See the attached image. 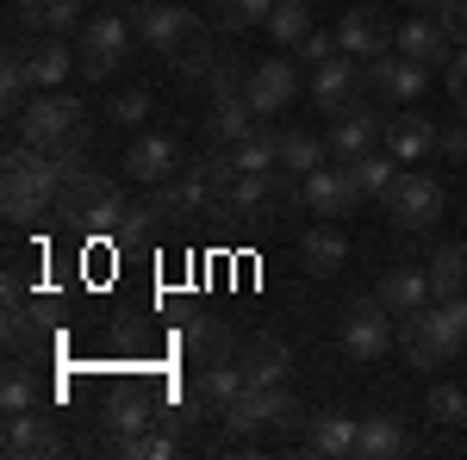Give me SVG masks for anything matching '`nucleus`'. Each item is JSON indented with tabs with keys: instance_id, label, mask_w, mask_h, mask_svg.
<instances>
[{
	"instance_id": "nucleus-32",
	"label": "nucleus",
	"mask_w": 467,
	"mask_h": 460,
	"mask_svg": "<svg viewBox=\"0 0 467 460\" xmlns=\"http://www.w3.org/2000/svg\"><path fill=\"white\" fill-rule=\"evenodd\" d=\"M262 32L275 37L281 50H299V37L312 32V0H275V13H268Z\"/></svg>"
},
{
	"instance_id": "nucleus-17",
	"label": "nucleus",
	"mask_w": 467,
	"mask_h": 460,
	"mask_svg": "<svg viewBox=\"0 0 467 460\" xmlns=\"http://www.w3.org/2000/svg\"><path fill=\"white\" fill-rule=\"evenodd\" d=\"M337 50L343 56H356V63H368V56H380V50H393V37H387V19L361 0V6H349L343 19H337Z\"/></svg>"
},
{
	"instance_id": "nucleus-19",
	"label": "nucleus",
	"mask_w": 467,
	"mask_h": 460,
	"mask_svg": "<svg viewBox=\"0 0 467 460\" xmlns=\"http://www.w3.org/2000/svg\"><path fill=\"white\" fill-rule=\"evenodd\" d=\"M442 138V125L436 118H418V112H405V118H387V149H393L399 162L411 169V162H424Z\"/></svg>"
},
{
	"instance_id": "nucleus-40",
	"label": "nucleus",
	"mask_w": 467,
	"mask_h": 460,
	"mask_svg": "<svg viewBox=\"0 0 467 460\" xmlns=\"http://www.w3.org/2000/svg\"><path fill=\"white\" fill-rule=\"evenodd\" d=\"M32 404H37L32 367H6V380H0V411H32Z\"/></svg>"
},
{
	"instance_id": "nucleus-18",
	"label": "nucleus",
	"mask_w": 467,
	"mask_h": 460,
	"mask_svg": "<svg viewBox=\"0 0 467 460\" xmlns=\"http://www.w3.org/2000/svg\"><path fill=\"white\" fill-rule=\"evenodd\" d=\"M299 261H306V274H318V281H330L343 261H349V237L324 218V224H312L306 230V243H299Z\"/></svg>"
},
{
	"instance_id": "nucleus-2",
	"label": "nucleus",
	"mask_w": 467,
	"mask_h": 460,
	"mask_svg": "<svg viewBox=\"0 0 467 460\" xmlns=\"http://www.w3.org/2000/svg\"><path fill=\"white\" fill-rule=\"evenodd\" d=\"M125 187L112 175H100V169H75L69 180H63V193H57V218L63 224H75V230H94V237H119V224H125Z\"/></svg>"
},
{
	"instance_id": "nucleus-43",
	"label": "nucleus",
	"mask_w": 467,
	"mask_h": 460,
	"mask_svg": "<svg viewBox=\"0 0 467 460\" xmlns=\"http://www.w3.org/2000/svg\"><path fill=\"white\" fill-rule=\"evenodd\" d=\"M330 56H337V32H318V26H312V32L299 37V63L318 69V63H330Z\"/></svg>"
},
{
	"instance_id": "nucleus-26",
	"label": "nucleus",
	"mask_w": 467,
	"mask_h": 460,
	"mask_svg": "<svg viewBox=\"0 0 467 460\" xmlns=\"http://www.w3.org/2000/svg\"><path fill=\"white\" fill-rule=\"evenodd\" d=\"M424 274H431V299L467 292V243H442L431 261H424Z\"/></svg>"
},
{
	"instance_id": "nucleus-27",
	"label": "nucleus",
	"mask_w": 467,
	"mask_h": 460,
	"mask_svg": "<svg viewBox=\"0 0 467 460\" xmlns=\"http://www.w3.org/2000/svg\"><path fill=\"white\" fill-rule=\"evenodd\" d=\"M19 19L44 37H63L81 26V0H19Z\"/></svg>"
},
{
	"instance_id": "nucleus-12",
	"label": "nucleus",
	"mask_w": 467,
	"mask_h": 460,
	"mask_svg": "<svg viewBox=\"0 0 467 460\" xmlns=\"http://www.w3.org/2000/svg\"><path fill=\"white\" fill-rule=\"evenodd\" d=\"M187 162H181V143L162 138V131H138L131 149H125V175L138 180V187H162V180H175Z\"/></svg>"
},
{
	"instance_id": "nucleus-28",
	"label": "nucleus",
	"mask_w": 467,
	"mask_h": 460,
	"mask_svg": "<svg viewBox=\"0 0 467 460\" xmlns=\"http://www.w3.org/2000/svg\"><path fill=\"white\" fill-rule=\"evenodd\" d=\"M324 162H330V138H318V131H281V169L287 175L306 180Z\"/></svg>"
},
{
	"instance_id": "nucleus-45",
	"label": "nucleus",
	"mask_w": 467,
	"mask_h": 460,
	"mask_svg": "<svg viewBox=\"0 0 467 460\" xmlns=\"http://www.w3.org/2000/svg\"><path fill=\"white\" fill-rule=\"evenodd\" d=\"M436 19H442V32L455 37V44H467V0H442V13H436Z\"/></svg>"
},
{
	"instance_id": "nucleus-38",
	"label": "nucleus",
	"mask_w": 467,
	"mask_h": 460,
	"mask_svg": "<svg viewBox=\"0 0 467 460\" xmlns=\"http://www.w3.org/2000/svg\"><path fill=\"white\" fill-rule=\"evenodd\" d=\"M424 417H431L436 429L467 424V392H462V386H431V398H424Z\"/></svg>"
},
{
	"instance_id": "nucleus-41",
	"label": "nucleus",
	"mask_w": 467,
	"mask_h": 460,
	"mask_svg": "<svg viewBox=\"0 0 467 460\" xmlns=\"http://www.w3.org/2000/svg\"><path fill=\"white\" fill-rule=\"evenodd\" d=\"M0 94H6V107H13V112L26 107V94H32V69H26V56H6V69H0Z\"/></svg>"
},
{
	"instance_id": "nucleus-15",
	"label": "nucleus",
	"mask_w": 467,
	"mask_h": 460,
	"mask_svg": "<svg viewBox=\"0 0 467 460\" xmlns=\"http://www.w3.org/2000/svg\"><path fill=\"white\" fill-rule=\"evenodd\" d=\"M293 100H299V69H293L287 56H268V63L250 69V107L262 118H281Z\"/></svg>"
},
{
	"instance_id": "nucleus-5",
	"label": "nucleus",
	"mask_w": 467,
	"mask_h": 460,
	"mask_svg": "<svg viewBox=\"0 0 467 460\" xmlns=\"http://www.w3.org/2000/svg\"><path fill=\"white\" fill-rule=\"evenodd\" d=\"M81 125H88V112H81V100H69V94H32V100L19 107V118H13L19 143H32V149H57V143L69 138V131H81Z\"/></svg>"
},
{
	"instance_id": "nucleus-47",
	"label": "nucleus",
	"mask_w": 467,
	"mask_h": 460,
	"mask_svg": "<svg viewBox=\"0 0 467 460\" xmlns=\"http://www.w3.org/2000/svg\"><path fill=\"white\" fill-rule=\"evenodd\" d=\"M107 6H125V0H107Z\"/></svg>"
},
{
	"instance_id": "nucleus-25",
	"label": "nucleus",
	"mask_w": 467,
	"mask_h": 460,
	"mask_svg": "<svg viewBox=\"0 0 467 460\" xmlns=\"http://www.w3.org/2000/svg\"><path fill=\"white\" fill-rule=\"evenodd\" d=\"M231 156H237V175H275L281 169V131L262 118L244 143H231Z\"/></svg>"
},
{
	"instance_id": "nucleus-22",
	"label": "nucleus",
	"mask_w": 467,
	"mask_h": 460,
	"mask_svg": "<svg viewBox=\"0 0 467 460\" xmlns=\"http://www.w3.org/2000/svg\"><path fill=\"white\" fill-rule=\"evenodd\" d=\"M237 361H244L250 386H287V373H293V349H287V342H275V336L250 342V349L237 354Z\"/></svg>"
},
{
	"instance_id": "nucleus-39",
	"label": "nucleus",
	"mask_w": 467,
	"mask_h": 460,
	"mask_svg": "<svg viewBox=\"0 0 467 460\" xmlns=\"http://www.w3.org/2000/svg\"><path fill=\"white\" fill-rule=\"evenodd\" d=\"M250 69L255 63H244V56H218V69H213V100H231V94H250Z\"/></svg>"
},
{
	"instance_id": "nucleus-33",
	"label": "nucleus",
	"mask_w": 467,
	"mask_h": 460,
	"mask_svg": "<svg viewBox=\"0 0 467 460\" xmlns=\"http://www.w3.org/2000/svg\"><path fill=\"white\" fill-rule=\"evenodd\" d=\"M268 13H275V0H213V19L224 32H255V26H268Z\"/></svg>"
},
{
	"instance_id": "nucleus-46",
	"label": "nucleus",
	"mask_w": 467,
	"mask_h": 460,
	"mask_svg": "<svg viewBox=\"0 0 467 460\" xmlns=\"http://www.w3.org/2000/svg\"><path fill=\"white\" fill-rule=\"evenodd\" d=\"M436 149H442V156H455V162H467V118H455V125H442V138H436Z\"/></svg>"
},
{
	"instance_id": "nucleus-44",
	"label": "nucleus",
	"mask_w": 467,
	"mask_h": 460,
	"mask_svg": "<svg viewBox=\"0 0 467 460\" xmlns=\"http://www.w3.org/2000/svg\"><path fill=\"white\" fill-rule=\"evenodd\" d=\"M442 81H449V94H455V107H462V118H467V44L455 50V63L442 69Z\"/></svg>"
},
{
	"instance_id": "nucleus-6",
	"label": "nucleus",
	"mask_w": 467,
	"mask_h": 460,
	"mask_svg": "<svg viewBox=\"0 0 467 460\" xmlns=\"http://www.w3.org/2000/svg\"><path fill=\"white\" fill-rule=\"evenodd\" d=\"M361 81H368V94H374V100L411 107V100H424L431 69H424V63H411L405 50H380V56H368V63H361Z\"/></svg>"
},
{
	"instance_id": "nucleus-9",
	"label": "nucleus",
	"mask_w": 467,
	"mask_h": 460,
	"mask_svg": "<svg viewBox=\"0 0 467 460\" xmlns=\"http://www.w3.org/2000/svg\"><path fill=\"white\" fill-rule=\"evenodd\" d=\"M387 212H393L399 230H424V224L442 218V187L418 169H399V180L387 187Z\"/></svg>"
},
{
	"instance_id": "nucleus-10",
	"label": "nucleus",
	"mask_w": 467,
	"mask_h": 460,
	"mask_svg": "<svg viewBox=\"0 0 467 460\" xmlns=\"http://www.w3.org/2000/svg\"><path fill=\"white\" fill-rule=\"evenodd\" d=\"M361 199H368V193H361V180H356L349 162H324V169L306 175V206H312L318 218H330V224H337V218H349Z\"/></svg>"
},
{
	"instance_id": "nucleus-34",
	"label": "nucleus",
	"mask_w": 467,
	"mask_h": 460,
	"mask_svg": "<svg viewBox=\"0 0 467 460\" xmlns=\"http://www.w3.org/2000/svg\"><path fill=\"white\" fill-rule=\"evenodd\" d=\"M349 169H356L361 193H380V199H387V187L399 180V169H405V162H399L393 149H368V156H361V162H349Z\"/></svg>"
},
{
	"instance_id": "nucleus-20",
	"label": "nucleus",
	"mask_w": 467,
	"mask_h": 460,
	"mask_svg": "<svg viewBox=\"0 0 467 460\" xmlns=\"http://www.w3.org/2000/svg\"><path fill=\"white\" fill-rule=\"evenodd\" d=\"M356 435H361V417H343V411H318L312 429H306V448L324 460H343L356 455Z\"/></svg>"
},
{
	"instance_id": "nucleus-13",
	"label": "nucleus",
	"mask_w": 467,
	"mask_h": 460,
	"mask_svg": "<svg viewBox=\"0 0 467 460\" xmlns=\"http://www.w3.org/2000/svg\"><path fill=\"white\" fill-rule=\"evenodd\" d=\"M0 448H6L13 460H44V455H63V435H57L50 417H44V404H32V411H6Z\"/></svg>"
},
{
	"instance_id": "nucleus-7",
	"label": "nucleus",
	"mask_w": 467,
	"mask_h": 460,
	"mask_svg": "<svg viewBox=\"0 0 467 460\" xmlns=\"http://www.w3.org/2000/svg\"><path fill=\"white\" fill-rule=\"evenodd\" d=\"M330 162H361L368 149H380L387 143V118H380V107L374 100H349V107L330 118Z\"/></svg>"
},
{
	"instance_id": "nucleus-24",
	"label": "nucleus",
	"mask_w": 467,
	"mask_h": 460,
	"mask_svg": "<svg viewBox=\"0 0 467 460\" xmlns=\"http://www.w3.org/2000/svg\"><path fill=\"white\" fill-rule=\"evenodd\" d=\"M262 125V112L250 107V94H231V100H213V118H206V138L213 143H244Z\"/></svg>"
},
{
	"instance_id": "nucleus-1",
	"label": "nucleus",
	"mask_w": 467,
	"mask_h": 460,
	"mask_svg": "<svg viewBox=\"0 0 467 460\" xmlns=\"http://www.w3.org/2000/svg\"><path fill=\"white\" fill-rule=\"evenodd\" d=\"M399 349H405L411 367H424V373H436L449 354H462L467 349V292H455V299H431L424 312L399 318Z\"/></svg>"
},
{
	"instance_id": "nucleus-30",
	"label": "nucleus",
	"mask_w": 467,
	"mask_h": 460,
	"mask_svg": "<svg viewBox=\"0 0 467 460\" xmlns=\"http://www.w3.org/2000/svg\"><path fill=\"white\" fill-rule=\"evenodd\" d=\"M26 69H32V87H57V81H69V75H81V63H75L69 44H37L32 56H26Z\"/></svg>"
},
{
	"instance_id": "nucleus-36",
	"label": "nucleus",
	"mask_w": 467,
	"mask_h": 460,
	"mask_svg": "<svg viewBox=\"0 0 467 460\" xmlns=\"http://www.w3.org/2000/svg\"><path fill=\"white\" fill-rule=\"evenodd\" d=\"M156 424V411H150V398H112V411H107V429L125 442V435H144V429Z\"/></svg>"
},
{
	"instance_id": "nucleus-35",
	"label": "nucleus",
	"mask_w": 467,
	"mask_h": 460,
	"mask_svg": "<svg viewBox=\"0 0 467 460\" xmlns=\"http://www.w3.org/2000/svg\"><path fill=\"white\" fill-rule=\"evenodd\" d=\"M218 56H224V50H213V44H206V37H193V44H187V50H175V56H169V69H175L181 81H213Z\"/></svg>"
},
{
	"instance_id": "nucleus-37",
	"label": "nucleus",
	"mask_w": 467,
	"mask_h": 460,
	"mask_svg": "<svg viewBox=\"0 0 467 460\" xmlns=\"http://www.w3.org/2000/svg\"><path fill=\"white\" fill-rule=\"evenodd\" d=\"M175 448H181L175 429H144V435H125V442H119V455H125V460H169Z\"/></svg>"
},
{
	"instance_id": "nucleus-23",
	"label": "nucleus",
	"mask_w": 467,
	"mask_h": 460,
	"mask_svg": "<svg viewBox=\"0 0 467 460\" xmlns=\"http://www.w3.org/2000/svg\"><path fill=\"white\" fill-rule=\"evenodd\" d=\"M244 392H250V373H244L237 354H224V361H206V367H200V398H206V404L224 411V404H237Z\"/></svg>"
},
{
	"instance_id": "nucleus-8",
	"label": "nucleus",
	"mask_w": 467,
	"mask_h": 460,
	"mask_svg": "<svg viewBox=\"0 0 467 460\" xmlns=\"http://www.w3.org/2000/svg\"><path fill=\"white\" fill-rule=\"evenodd\" d=\"M131 19H138V37H144L150 50H162V56H175V50H187L200 37V19L187 6H175V0H138Z\"/></svg>"
},
{
	"instance_id": "nucleus-11",
	"label": "nucleus",
	"mask_w": 467,
	"mask_h": 460,
	"mask_svg": "<svg viewBox=\"0 0 467 460\" xmlns=\"http://www.w3.org/2000/svg\"><path fill=\"white\" fill-rule=\"evenodd\" d=\"M299 411H293V392L287 386H250L237 404H224V429L231 435H255L262 424H281L287 429Z\"/></svg>"
},
{
	"instance_id": "nucleus-31",
	"label": "nucleus",
	"mask_w": 467,
	"mask_h": 460,
	"mask_svg": "<svg viewBox=\"0 0 467 460\" xmlns=\"http://www.w3.org/2000/svg\"><path fill=\"white\" fill-rule=\"evenodd\" d=\"M356 455L361 460H393V455H405V429H399V417H361Z\"/></svg>"
},
{
	"instance_id": "nucleus-42",
	"label": "nucleus",
	"mask_w": 467,
	"mask_h": 460,
	"mask_svg": "<svg viewBox=\"0 0 467 460\" xmlns=\"http://www.w3.org/2000/svg\"><path fill=\"white\" fill-rule=\"evenodd\" d=\"M107 118H112V125H138V118H150V94H144V87H131V94H112Z\"/></svg>"
},
{
	"instance_id": "nucleus-3",
	"label": "nucleus",
	"mask_w": 467,
	"mask_h": 460,
	"mask_svg": "<svg viewBox=\"0 0 467 460\" xmlns=\"http://www.w3.org/2000/svg\"><path fill=\"white\" fill-rule=\"evenodd\" d=\"M131 19L119 13V6H107L100 0V13H88L81 19V50H75V63H81V75L88 81H107V75L125 69V56H131Z\"/></svg>"
},
{
	"instance_id": "nucleus-16",
	"label": "nucleus",
	"mask_w": 467,
	"mask_h": 460,
	"mask_svg": "<svg viewBox=\"0 0 467 460\" xmlns=\"http://www.w3.org/2000/svg\"><path fill=\"white\" fill-rule=\"evenodd\" d=\"M393 50H405V56L424 63V69H449V63H455V37L442 32V19H431V13L405 19L393 32Z\"/></svg>"
},
{
	"instance_id": "nucleus-14",
	"label": "nucleus",
	"mask_w": 467,
	"mask_h": 460,
	"mask_svg": "<svg viewBox=\"0 0 467 460\" xmlns=\"http://www.w3.org/2000/svg\"><path fill=\"white\" fill-rule=\"evenodd\" d=\"M361 87H368V81H361V63H356V56H343V50H337L330 63L312 69V100H318L324 118H337L349 100H361Z\"/></svg>"
},
{
	"instance_id": "nucleus-21",
	"label": "nucleus",
	"mask_w": 467,
	"mask_h": 460,
	"mask_svg": "<svg viewBox=\"0 0 467 460\" xmlns=\"http://www.w3.org/2000/svg\"><path fill=\"white\" fill-rule=\"evenodd\" d=\"M374 292L387 299V312H393V318H411V312H424V305H431V274H424V268H393Z\"/></svg>"
},
{
	"instance_id": "nucleus-4",
	"label": "nucleus",
	"mask_w": 467,
	"mask_h": 460,
	"mask_svg": "<svg viewBox=\"0 0 467 460\" xmlns=\"http://www.w3.org/2000/svg\"><path fill=\"white\" fill-rule=\"evenodd\" d=\"M337 336H343V354H349V361H380V354L399 342V323H393V312H387L380 292H361V299H349Z\"/></svg>"
},
{
	"instance_id": "nucleus-29",
	"label": "nucleus",
	"mask_w": 467,
	"mask_h": 460,
	"mask_svg": "<svg viewBox=\"0 0 467 460\" xmlns=\"http://www.w3.org/2000/svg\"><path fill=\"white\" fill-rule=\"evenodd\" d=\"M181 342L206 367V361H224V354H231V330H224V318H187L181 323Z\"/></svg>"
}]
</instances>
